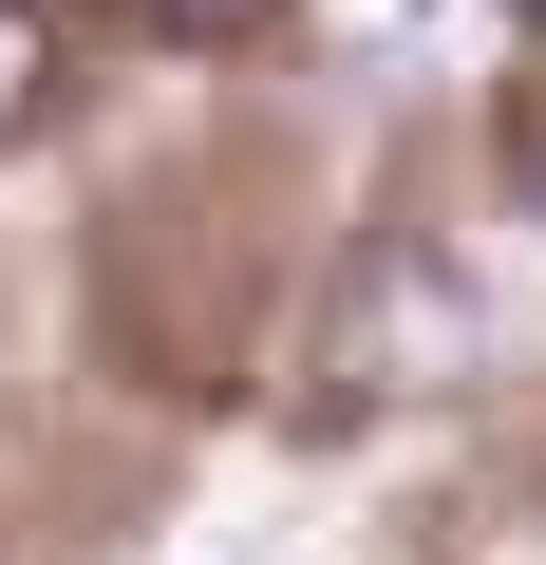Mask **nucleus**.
Returning <instances> with one entry per match:
<instances>
[{"label":"nucleus","mask_w":546,"mask_h":565,"mask_svg":"<svg viewBox=\"0 0 546 565\" xmlns=\"http://www.w3.org/2000/svg\"><path fill=\"white\" fill-rule=\"evenodd\" d=\"M527 207H546V132H527Z\"/></svg>","instance_id":"3"},{"label":"nucleus","mask_w":546,"mask_h":565,"mask_svg":"<svg viewBox=\"0 0 546 565\" xmlns=\"http://www.w3.org/2000/svg\"><path fill=\"white\" fill-rule=\"evenodd\" d=\"M57 114V20H39V0H0V151H20Z\"/></svg>","instance_id":"1"},{"label":"nucleus","mask_w":546,"mask_h":565,"mask_svg":"<svg viewBox=\"0 0 546 565\" xmlns=\"http://www.w3.org/2000/svg\"><path fill=\"white\" fill-rule=\"evenodd\" d=\"M132 20H151V39H245L264 0H132Z\"/></svg>","instance_id":"2"}]
</instances>
